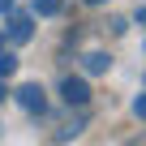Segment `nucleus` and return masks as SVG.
Returning a JSON list of instances; mask_svg holds the SVG:
<instances>
[{
  "mask_svg": "<svg viewBox=\"0 0 146 146\" xmlns=\"http://www.w3.org/2000/svg\"><path fill=\"white\" fill-rule=\"evenodd\" d=\"M133 116H137V120H146V90L133 99Z\"/></svg>",
  "mask_w": 146,
  "mask_h": 146,
  "instance_id": "nucleus-8",
  "label": "nucleus"
},
{
  "mask_svg": "<svg viewBox=\"0 0 146 146\" xmlns=\"http://www.w3.org/2000/svg\"><path fill=\"white\" fill-rule=\"evenodd\" d=\"M82 69L90 73V78H99V73L112 69V56H108V52H86V56H82Z\"/></svg>",
  "mask_w": 146,
  "mask_h": 146,
  "instance_id": "nucleus-4",
  "label": "nucleus"
},
{
  "mask_svg": "<svg viewBox=\"0 0 146 146\" xmlns=\"http://www.w3.org/2000/svg\"><path fill=\"white\" fill-rule=\"evenodd\" d=\"M82 125H86V116H78V120H69L64 129H56V142H69V137H78V133H82Z\"/></svg>",
  "mask_w": 146,
  "mask_h": 146,
  "instance_id": "nucleus-7",
  "label": "nucleus"
},
{
  "mask_svg": "<svg viewBox=\"0 0 146 146\" xmlns=\"http://www.w3.org/2000/svg\"><path fill=\"white\" fill-rule=\"evenodd\" d=\"M137 26H146V5H142V9H137Z\"/></svg>",
  "mask_w": 146,
  "mask_h": 146,
  "instance_id": "nucleus-12",
  "label": "nucleus"
},
{
  "mask_svg": "<svg viewBox=\"0 0 146 146\" xmlns=\"http://www.w3.org/2000/svg\"><path fill=\"white\" fill-rule=\"evenodd\" d=\"M5 22H9V26H5V39H13V43H30V35H35V17H30V13H17V9H13Z\"/></svg>",
  "mask_w": 146,
  "mask_h": 146,
  "instance_id": "nucleus-3",
  "label": "nucleus"
},
{
  "mask_svg": "<svg viewBox=\"0 0 146 146\" xmlns=\"http://www.w3.org/2000/svg\"><path fill=\"white\" fill-rule=\"evenodd\" d=\"M0 47H5V30H0Z\"/></svg>",
  "mask_w": 146,
  "mask_h": 146,
  "instance_id": "nucleus-14",
  "label": "nucleus"
},
{
  "mask_svg": "<svg viewBox=\"0 0 146 146\" xmlns=\"http://www.w3.org/2000/svg\"><path fill=\"white\" fill-rule=\"evenodd\" d=\"M60 9H64V0H35V13L39 17H60Z\"/></svg>",
  "mask_w": 146,
  "mask_h": 146,
  "instance_id": "nucleus-5",
  "label": "nucleus"
},
{
  "mask_svg": "<svg viewBox=\"0 0 146 146\" xmlns=\"http://www.w3.org/2000/svg\"><path fill=\"white\" fill-rule=\"evenodd\" d=\"M13 9H17V0H0V17H9Z\"/></svg>",
  "mask_w": 146,
  "mask_h": 146,
  "instance_id": "nucleus-10",
  "label": "nucleus"
},
{
  "mask_svg": "<svg viewBox=\"0 0 146 146\" xmlns=\"http://www.w3.org/2000/svg\"><path fill=\"white\" fill-rule=\"evenodd\" d=\"M82 5H90V9H99V5H108V0H82Z\"/></svg>",
  "mask_w": 146,
  "mask_h": 146,
  "instance_id": "nucleus-13",
  "label": "nucleus"
},
{
  "mask_svg": "<svg viewBox=\"0 0 146 146\" xmlns=\"http://www.w3.org/2000/svg\"><path fill=\"white\" fill-rule=\"evenodd\" d=\"M13 73H17V56H13V52H5V47H0V78L9 82Z\"/></svg>",
  "mask_w": 146,
  "mask_h": 146,
  "instance_id": "nucleus-6",
  "label": "nucleus"
},
{
  "mask_svg": "<svg viewBox=\"0 0 146 146\" xmlns=\"http://www.w3.org/2000/svg\"><path fill=\"white\" fill-rule=\"evenodd\" d=\"M60 99H64L69 108H86V103H90V86H86V78L69 73V78L60 82Z\"/></svg>",
  "mask_w": 146,
  "mask_h": 146,
  "instance_id": "nucleus-2",
  "label": "nucleus"
},
{
  "mask_svg": "<svg viewBox=\"0 0 146 146\" xmlns=\"http://www.w3.org/2000/svg\"><path fill=\"white\" fill-rule=\"evenodd\" d=\"M108 26H112V35H125V30H129V22H125V17H112Z\"/></svg>",
  "mask_w": 146,
  "mask_h": 146,
  "instance_id": "nucleus-9",
  "label": "nucleus"
},
{
  "mask_svg": "<svg viewBox=\"0 0 146 146\" xmlns=\"http://www.w3.org/2000/svg\"><path fill=\"white\" fill-rule=\"evenodd\" d=\"M9 99V86H5V78H0V103H5Z\"/></svg>",
  "mask_w": 146,
  "mask_h": 146,
  "instance_id": "nucleus-11",
  "label": "nucleus"
},
{
  "mask_svg": "<svg viewBox=\"0 0 146 146\" xmlns=\"http://www.w3.org/2000/svg\"><path fill=\"white\" fill-rule=\"evenodd\" d=\"M9 95H13L17 108L30 112V116H43V112H47V90H43L39 82H26V86H17V90H9Z\"/></svg>",
  "mask_w": 146,
  "mask_h": 146,
  "instance_id": "nucleus-1",
  "label": "nucleus"
}]
</instances>
